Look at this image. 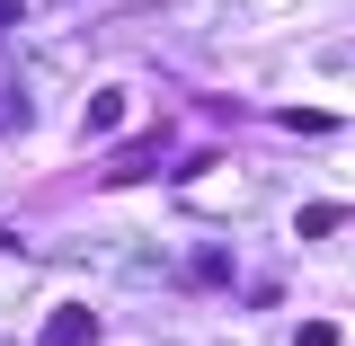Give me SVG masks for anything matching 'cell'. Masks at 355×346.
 Wrapping results in <instances>:
<instances>
[{"instance_id":"obj_1","label":"cell","mask_w":355,"mask_h":346,"mask_svg":"<svg viewBox=\"0 0 355 346\" xmlns=\"http://www.w3.org/2000/svg\"><path fill=\"white\" fill-rule=\"evenodd\" d=\"M44 346H98V311L53 302V311H44Z\"/></svg>"},{"instance_id":"obj_2","label":"cell","mask_w":355,"mask_h":346,"mask_svg":"<svg viewBox=\"0 0 355 346\" xmlns=\"http://www.w3.org/2000/svg\"><path fill=\"white\" fill-rule=\"evenodd\" d=\"M89 133H116L125 125V89H98V98H89V116H80Z\"/></svg>"},{"instance_id":"obj_3","label":"cell","mask_w":355,"mask_h":346,"mask_svg":"<svg viewBox=\"0 0 355 346\" xmlns=\"http://www.w3.org/2000/svg\"><path fill=\"white\" fill-rule=\"evenodd\" d=\"M151 160H160V151H151V142H133V160H116V169H107V187H133V178L151 169Z\"/></svg>"},{"instance_id":"obj_4","label":"cell","mask_w":355,"mask_h":346,"mask_svg":"<svg viewBox=\"0 0 355 346\" xmlns=\"http://www.w3.org/2000/svg\"><path fill=\"white\" fill-rule=\"evenodd\" d=\"M338 222H347V214H338V205H302V240H329Z\"/></svg>"},{"instance_id":"obj_5","label":"cell","mask_w":355,"mask_h":346,"mask_svg":"<svg viewBox=\"0 0 355 346\" xmlns=\"http://www.w3.org/2000/svg\"><path fill=\"white\" fill-rule=\"evenodd\" d=\"M284 125H293V133H329L338 116H329V107H284Z\"/></svg>"},{"instance_id":"obj_6","label":"cell","mask_w":355,"mask_h":346,"mask_svg":"<svg viewBox=\"0 0 355 346\" xmlns=\"http://www.w3.org/2000/svg\"><path fill=\"white\" fill-rule=\"evenodd\" d=\"M302 346H338V329L329 320H302Z\"/></svg>"},{"instance_id":"obj_7","label":"cell","mask_w":355,"mask_h":346,"mask_svg":"<svg viewBox=\"0 0 355 346\" xmlns=\"http://www.w3.org/2000/svg\"><path fill=\"white\" fill-rule=\"evenodd\" d=\"M18 9H27V0H0V27H9V18H18Z\"/></svg>"}]
</instances>
